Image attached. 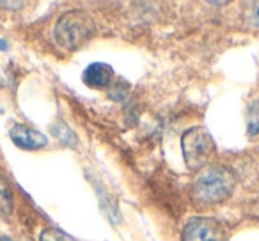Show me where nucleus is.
<instances>
[{
	"mask_svg": "<svg viewBox=\"0 0 259 241\" xmlns=\"http://www.w3.org/2000/svg\"><path fill=\"white\" fill-rule=\"evenodd\" d=\"M236 177L224 165H208L192 184V199L199 206H213L226 201L234 190Z\"/></svg>",
	"mask_w": 259,
	"mask_h": 241,
	"instance_id": "f257e3e1",
	"label": "nucleus"
},
{
	"mask_svg": "<svg viewBox=\"0 0 259 241\" xmlns=\"http://www.w3.org/2000/svg\"><path fill=\"white\" fill-rule=\"evenodd\" d=\"M96 32L94 20L85 11H69L55 25V41L64 50L73 52L91 39Z\"/></svg>",
	"mask_w": 259,
	"mask_h": 241,
	"instance_id": "f03ea898",
	"label": "nucleus"
},
{
	"mask_svg": "<svg viewBox=\"0 0 259 241\" xmlns=\"http://www.w3.org/2000/svg\"><path fill=\"white\" fill-rule=\"evenodd\" d=\"M185 163L192 170H202L215 155V142L204 128H190L181 137Z\"/></svg>",
	"mask_w": 259,
	"mask_h": 241,
	"instance_id": "7ed1b4c3",
	"label": "nucleus"
},
{
	"mask_svg": "<svg viewBox=\"0 0 259 241\" xmlns=\"http://www.w3.org/2000/svg\"><path fill=\"white\" fill-rule=\"evenodd\" d=\"M183 241H227V232L215 218H192L183 229Z\"/></svg>",
	"mask_w": 259,
	"mask_h": 241,
	"instance_id": "20e7f679",
	"label": "nucleus"
},
{
	"mask_svg": "<svg viewBox=\"0 0 259 241\" xmlns=\"http://www.w3.org/2000/svg\"><path fill=\"white\" fill-rule=\"evenodd\" d=\"M9 137H11L15 146H18L22 149H29V151L43 149L48 144V138L41 131L25 126V124H15L11 128V131H9Z\"/></svg>",
	"mask_w": 259,
	"mask_h": 241,
	"instance_id": "39448f33",
	"label": "nucleus"
},
{
	"mask_svg": "<svg viewBox=\"0 0 259 241\" xmlns=\"http://www.w3.org/2000/svg\"><path fill=\"white\" fill-rule=\"evenodd\" d=\"M114 69L105 62H93L83 71V83L91 89H105L114 82Z\"/></svg>",
	"mask_w": 259,
	"mask_h": 241,
	"instance_id": "423d86ee",
	"label": "nucleus"
},
{
	"mask_svg": "<svg viewBox=\"0 0 259 241\" xmlns=\"http://www.w3.org/2000/svg\"><path fill=\"white\" fill-rule=\"evenodd\" d=\"M13 211V195L6 181L0 177V216H8Z\"/></svg>",
	"mask_w": 259,
	"mask_h": 241,
	"instance_id": "0eeeda50",
	"label": "nucleus"
},
{
	"mask_svg": "<svg viewBox=\"0 0 259 241\" xmlns=\"http://www.w3.org/2000/svg\"><path fill=\"white\" fill-rule=\"evenodd\" d=\"M247 131L250 137L259 133V98L247 110Z\"/></svg>",
	"mask_w": 259,
	"mask_h": 241,
	"instance_id": "6e6552de",
	"label": "nucleus"
},
{
	"mask_svg": "<svg viewBox=\"0 0 259 241\" xmlns=\"http://www.w3.org/2000/svg\"><path fill=\"white\" fill-rule=\"evenodd\" d=\"M39 241H78L73 236L66 234L64 230L55 229V227H50V229H45L39 236Z\"/></svg>",
	"mask_w": 259,
	"mask_h": 241,
	"instance_id": "1a4fd4ad",
	"label": "nucleus"
},
{
	"mask_svg": "<svg viewBox=\"0 0 259 241\" xmlns=\"http://www.w3.org/2000/svg\"><path fill=\"white\" fill-rule=\"evenodd\" d=\"M247 22L250 23L252 27H257L259 29V2L250 6L248 9V15H247Z\"/></svg>",
	"mask_w": 259,
	"mask_h": 241,
	"instance_id": "9d476101",
	"label": "nucleus"
},
{
	"mask_svg": "<svg viewBox=\"0 0 259 241\" xmlns=\"http://www.w3.org/2000/svg\"><path fill=\"white\" fill-rule=\"evenodd\" d=\"M25 2H0V8H22Z\"/></svg>",
	"mask_w": 259,
	"mask_h": 241,
	"instance_id": "9b49d317",
	"label": "nucleus"
},
{
	"mask_svg": "<svg viewBox=\"0 0 259 241\" xmlns=\"http://www.w3.org/2000/svg\"><path fill=\"white\" fill-rule=\"evenodd\" d=\"M8 48H9V44H8V43H6V41H4V39H0V52H4V50H8Z\"/></svg>",
	"mask_w": 259,
	"mask_h": 241,
	"instance_id": "f8f14e48",
	"label": "nucleus"
},
{
	"mask_svg": "<svg viewBox=\"0 0 259 241\" xmlns=\"http://www.w3.org/2000/svg\"><path fill=\"white\" fill-rule=\"evenodd\" d=\"M0 241H13V239H9L8 236H0Z\"/></svg>",
	"mask_w": 259,
	"mask_h": 241,
	"instance_id": "ddd939ff",
	"label": "nucleus"
}]
</instances>
